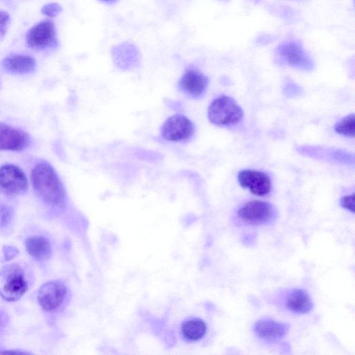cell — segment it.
<instances>
[{
	"label": "cell",
	"mask_w": 355,
	"mask_h": 355,
	"mask_svg": "<svg viewBox=\"0 0 355 355\" xmlns=\"http://www.w3.org/2000/svg\"><path fill=\"white\" fill-rule=\"evenodd\" d=\"M31 144V139L25 131L0 122V151L21 152Z\"/></svg>",
	"instance_id": "9"
},
{
	"label": "cell",
	"mask_w": 355,
	"mask_h": 355,
	"mask_svg": "<svg viewBox=\"0 0 355 355\" xmlns=\"http://www.w3.org/2000/svg\"><path fill=\"white\" fill-rule=\"evenodd\" d=\"M207 116L214 125H232L241 121L243 110L233 98L223 95L211 103L207 110Z\"/></svg>",
	"instance_id": "3"
},
{
	"label": "cell",
	"mask_w": 355,
	"mask_h": 355,
	"mask_svg": "<svg viewBox=\"0 0 355 355\" xmlns=\"http://www.w3.org/2000/svg\"><path fill=\"white\" fill-rule=\"evenodd\" d=\"M180 91L189 97L202 96L208 85V78L197 69H187L178 81Z\"/></svg>",
	"instance_id": "12"
},
{
	"label": "cell",
	"mask_w": 355,
	"mask_h": 355,
	"mask_svg": "<svg viewBox=\"0 0 355 355\" xmlns=\"http://www.w3.org/2000/svg\"><path fill=\"white\" fill-rule=\"evenodd\" d=\"M25 247L28 253L38 261L49 257L52 250L49 239L42 236L28 238L26 241Z\"/></svg>",
	"instance_id": "16"
},
{
	"label": "cell",
	"mask_w": 355,
	"mask_h": 355,
	"mask_svg": "<svg viewBox=\"0 0 355 355\" xmlns=\"http://www.w3.org/2000/svg\"><path fill=\"white\" fill-rule=\"evenodd\" d=\"M335 131L345 137H354L355 117L354 114H349L340 120L334 127Z\"/></svg>",
	"instance_id": "18"
},
{
	"label": "cell",
	"mask_w": 355,
	"mask_h": 355,
	"mask_svg": "<svg viewBox=\"0 0 355 355\" xmlns=\"http://www.w3.org/2000/svg\"><path fill=\"white\" fill-rule=\"evenodd\" d=\"M277 53L280 60L294 68L310 71L313 67V62L309 55L296 41L290 40L279 44Z\"/></svg>",
	"instance_id": "8"
},
{
	"label": "cell",
	"mask_w": 355,
	"mask_h": 355,
	"mask_svg": "<svg viewBox=\"0 0 355 355\" xmlns=\"http://www.w3.org/2000/svg\"><path fill=\"white\" fill-rule=\"evenodd\" d=\"M10 21V17L8 12L0 9V40L6 35Z\"/></svg>",
	"instance_id": "20"
},
{
	"label": "cell",
	"mask_w": 355,
	"mask_h": 355,
	"mask_svg": "<svg viewBox=\"0 0 355 355\" xmlns=\"http://www.w3.org/2000/svg\"><path fill=\"white\" fill-rule=\"evenodd\" d=\"M194 132L193 123L180 114L169 116L160 128L162 137L173 142L187 141L191 138Z\"/></svg>",
	"instance_id": "7"
},
{
	"label": "cell",
	"mask_w": 355,
	"mask_h": 355,
	"mask_svg": "<svg viewBox=\"0 0 355 355\" xmlns=\"http://www.w3.org/2000/svg\"><path fill=\"white\" fill-rule=\"evenodd\" d=\"M28 48L35 51L56 49L59 42L53 22L44 19L33 26L26 33Z\"/></svg>",
	"instance_id": "5"
},
{
	"label": "cell",
	"mask_w": 355,
	"mask_h": 355,
	"mask_svg": "<svg viewBox=\"0 0 355 355\" xmlns=\"http://www.w3.org/2000/svg\"><path fill=\"white\" fill-rule=\"evenodd\" d=\"M288 330V324L268 318L257 320L252 326V331L255 336L267 343L278 342L286 336Z\"/></svg>",
	"instance_id": "10"
},
{
	"label": "cell",
	"mask_w": 355,
	"mask_h": 355,
	"mask_svg": "<svg viewBox=\"0 0 355 355\" xmlns=\"http://www.w3.org/2000/svg\"><path fill=\"white\" fill-rule=\"evenodd\" d=\"M104 3H108V4H114L116 3L119 0H100Z\"/></svg>",
	"instance_id": "22"
},
{
	"label": "cell",
	"mask_w": 355,
	"mask_h": 355,
	"mask_svg": "<svg viewBox=\"0 0 355 355\" xmlns=\"http://www.w3.org/2000/svg\"><path fill=\"white\" fill-rule=\"evenodd\" d=\"M66 293L67 288L62 282L51 281L40 288L37 300L44 310L50 311L57 309L62 303Z\"/></svg>",
	"instance_id": "11"
},
{
	"label": "cell",
	"mask_w": 355,
	"mask_h": 355,
	"mask_svg": "<svg viewBox=\"0 0 355 355\" xmlns=\"http://www.w3.org/2000/svg\"><path fill=\"white\" fill-rule=\"evenodd\" d=\"M1 68L8 73L27 75L34 72L37 67L36 60L29 55L21 53H10L1 62Z\"/></svg>",
	"instance_id": "14"
},
{
	"label": "cell",
	"mask_w": 355,
	"mask_h": 355,
	"mask_svg": "<svg viewBox=\"0 0 355 355\" xmlns=\"http://www.w3.org/2000/svg\"><path fill=\"white\" fill-rule=\"evenodd\" d=\"M62 10V8L59 3L53 2L43 6L41 12L45 16L54 17L58 15Z\"/></svg>",
	"instance_id": "19"
},
{
	"label": "cell",
	"mask_w": 355,
	"mask_h": 355,
	"mask_svg": "<svg viewBox=\"0 0 355 355\" xmlns=\"http://www.w3.org/2000/svg\"><path fill=\"white\" fill-rule=\"evenodd\" d=\"M340 206L345 209L354 212V194L345 196L340 200Z\"/></svg>",
	"instance_id": "21"
},
{
	"label": "cell",
	"mask_w": 355,
	"mask_h": 355,
	"mask_svg": "<svg viewBox=\"0 0 355 355\" xmlns=\"http://www.w3.org/2000/svg\"><path fill=\"white\" fill-rule=\"evenodd\" d=\"M31 179L35 191L44 202L53 207H60L64 203V186L50 163L42 160L35 164Z\"/></svg>",
	"instance_id": "1"
},
{
	"label": "cell",
	"mask_w": 355,
	"mask_h": 355,
	"mask_svg": "<svg viewBox=\"0 0 355 355\" xmlns=\"http://www.w3.org/2000/svg\"><path fill=\"white\" fill-rule=\"evenodd\" d=\"M284 306L289 311L296 314H306L313 307L309 293L302 288H292L287 291L284 298Z\"/></svg>",
	"instance_id": "15"
},
{
	"label": "cell",
	"mask_w": 355,
	"mask_h": 355,
	"mask_svg": "<svg viewBox=\"0 0 355 355\" xmlns=\"http://www.w3.org/2000/svg\"><path fill=\"white\" fill-rule=\"evenodd\" d=\"M236 216L245 225H266L275 220L277 211L269 202L251 200L239 207Z\"/></svg>",
	"instance_id": "4"
},
{
	"label": "cell",
	"mask_w": 355,
	"mask_h": 355,
	"mask_svg": "<svg viewBox=\"0 0 355 355\" xmlns=\"http://www.w3.org/2000/svg\"><path fill=\"white\" fill-rule=\"evenodd\" d=\"M28 187V178L21 168L13 164L0 166V193L17 196L24 193Z\"/></svg>",
	"instance_id": "6"
},
{
	"label": "cell",
	"mask_w": 355,
	"mask_h": 355,
	"mask_svg": "<svg viewBox=\"0 0 355 355\" xmlns=\"http://www.w3.org/2000/svg\"><path fill=\"white\" fill-rule=\"evenodd\" d=\"M207 329L206 323L198 318L187 319L181 326L183 337L190 342L200 340L205 335Z\"/></svg>",
	"instance_id": "17"
},
{
	"label": "cell",
	"mask_w": 355,
	"mask_h": 355,
	"mask_svg": "<svg viewBox=\"0 0 355 355\" xmlns=\"http://www.w3.org/2000/svg\"><path fill=\"white\" fill-rule=\"evenodd\" d=\"M27 287L24 272L17 264L8 265L0 270V295L5 300H19Z\"/></svg>",
	"instance_id": "2"
},
{
	"label": "cell",
	"mask_w": 355,
	"mask_h": 355,
	"mask_svg": "<svg viewBox=\"0 0 355 355\" xmlns=\"http://www.w3.org/2000/svg\"><path fill=\"white\" fill-rule=\"evenodd\" d=\"M240 185L252 193L262 196L268 194L271 189L270 178L263 172L255 170H243L238 174Z\"/></svg>",
	"instance_id": "13"
}]
</instances>
